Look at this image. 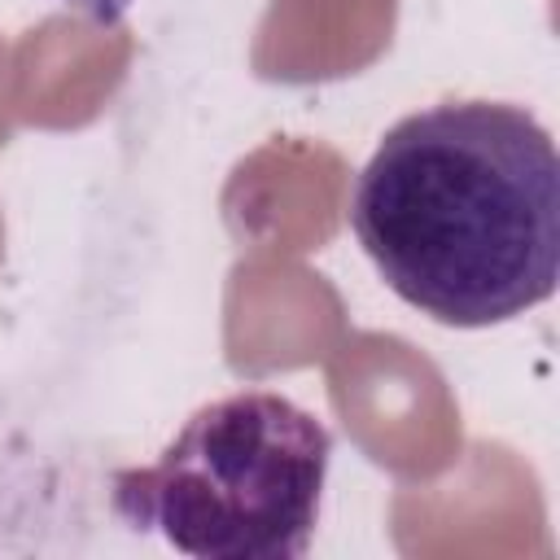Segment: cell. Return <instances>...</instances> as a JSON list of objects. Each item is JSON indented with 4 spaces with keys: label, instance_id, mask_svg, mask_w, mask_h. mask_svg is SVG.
I'll return each instance as SVG.
<instances>
[{
    "label": "cell",
    "instance_id": "cell-1",
    "mask_svg": "<svg viewBox=\"0 0 560 560\" xmlns=\"http://www.w3.org/2000/svg\"><path fill=\"white\" fill-rule=\"evenodd\" d=\"M350 228L376 276L438 324L516 319L560 276L556 144L525 105L416 109L363 162Z\"/></svg>",
    "mask_w": 560,
    "mask_h": 560
},
{
    "label": "cell",
    "instance_id": "cell-2",
    "mask_svg": "<svg viewBox=\"0 0 560 560\" xmlns=\"http://www.w3.org/2000/svg\"><path fill=\"white\" fill-rule=\"evenodd\" d=\"M332 433L271 389L197 407L149 468L114 472V508L192 560H298L319 521Z\"/></svg>",
    "mask_w": 560,
    "mask_h": 560
},
{
    "label": "cell",
    "instance_id": "cell-3",
    "mask_svg": "<svg viewBox=\"0 0 560 560\" xmlns=\"http://www.w3.org/2000/svg\"><path fill=\"white\" fill-rule=\"evenodd\" d=\"M52 4H61V9H70V13H79V18L96 22V26H114V22H122L131 13L136 0H52Z\"/></svg>",
    "mask_w": 560,
    "mask_h": 560
}]
</instances>
